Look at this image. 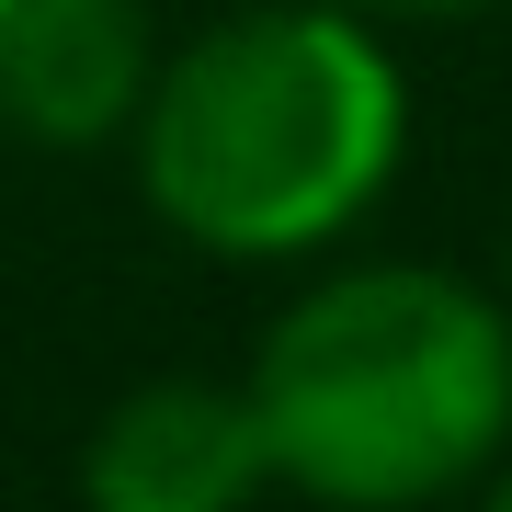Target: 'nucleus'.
Listing matches in <instances>:
<instances>
[{
  "label": "nucleus",
  "mask_w": 512,
  "mask_h": 512,
  "mask_svg": "<svg viewBox=\"0 0 512 512\" xmlns=\"http://www.w3.org/2000/svg\"><path fill=\"white\" fill-rule=\"evenodd\" d=\"M342 12H490V0H342Z\"/></svg>",
  "instance_id": "39448f33"
},
{
  "label": "nucleus",
  "mask_w": 512,
  "mask_h": 512,
  "mask_svg": "<svg viewBox=\"0 0 512 512\" xmlns=\"http://www.w3.org/2000/svg\"><path fill=\"white\" fill-rule=\"evenodd\" d=\"M148 0H0V126L103 148L148 92Z\"/></svg>",
  "instance_id": "20e7f679"
},
{
  "label": "nucleus",
  "mask_w": 512,
  "mask_h": 512,
  "mask_svg": "<svg viewBox=\"0 0 512 512\" xmlns=\"http://www.w3.org/2000/svg\"><path fill=\"white\" fill-rule=\"evenodd\" d=\"M490 512H512V478H501V490H490Z\"/></svg>",
  "instance_id": "423d86ee"
},
{
  "label": "nucleus",
  "mask_w": 512,
  "mask_h": 512,
  "mask_svg": "<svg viewBox=\"0 0 512 512\" xmlns=\"http://www.w3.org/2000/svg\"><path fill=\"white\" fill-rule=\"evenodd\" d=\"M410 92L342 0H285L194 35L137 92V183L194 251L296 262L399 183Z\"/></svg>",
  "instance_id": "f257e3e1"
},
{
  "label": "nucleus",
  "mask_w": 512,
  "mask_h": 512,
  "mask_svg": "<svg viewBox=\"0 0 512 512\" xmlns=\"http://www.w3.org/2000/svg\"><path fill=\"white\" fill-rule=\"evenodd\" d=\"M274 478L330 512H410L478 478L512 433V330L467 274L365 262L296 296L251 365Z\"/></svg>",
  "instance_id": "f03ea898"
},
{
  "label": "nucleus",
  "mask_w": 512,
  "mask_h": 512,
  "mask_svg": "<svg viewBox=\"0 0 512 512\" xmlns=\"http://www.w3.org/2000/svg\"><path fill=\"white\" fill-rule=\"evenodd\" d=\"M80 490H92V512H251L274 490L251 387H205V376L126 387L80 456Z\"/></svg>",
  "instance_id": "7ed1b4c3"
}]
</instances>
